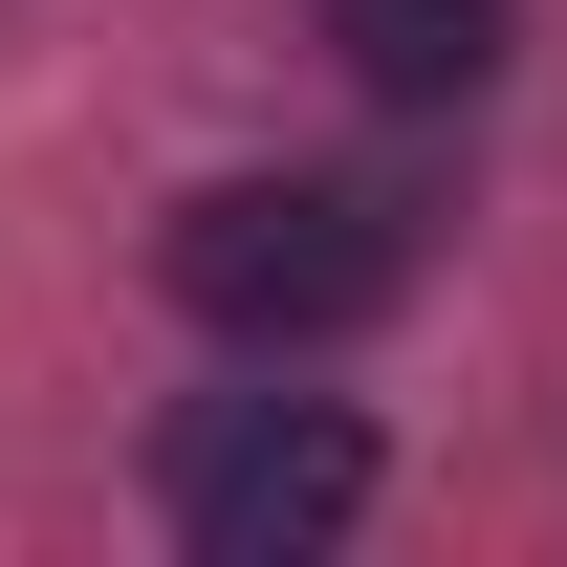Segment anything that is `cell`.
Instances as JSON below:
<instances>
[{"instance_id":"cell-1","label":"cell","mask_w":567,"mask_h":567,"mask_svg":"<svg viewBox=\"0 0 567 567\" xmlns=\"http://www.w3.org/2000/svg\"><path fill=\"white\" fill-rule=\"evenodd\" d=\"M153 284L197 328H240V350H328V328H371L415 284V218L371 197V175H218V197H175Z\"/></svg>"},{"instance_id":"cell-2","label":"cell","mask_w":567,"mask_h":567,"mask_svg":"<svg viewBox=\"0 0 567 567\" xmlns=\"http://www.w3.org/2000/svg\"><path fill=\"white\" fill-rule=\"evenodd\" d=\"M153 502H175L197 567H306L371 502V415H328V393H218V415H175Z\"/></svg>"},{"instance_id":"cell-3","label":"cell","mask_w":567,"mask_h":567,"mask_svg":"<svg viewBox=\"0 0 567 567\" xmlns=\"http://www.w3.org/2000/svg\"><path fill=\"white\" fill-rule=\"evenodd\" d=\"M328 66H350L371 110H481L502 0H328Z\"/></svg>"}]
</instances>
